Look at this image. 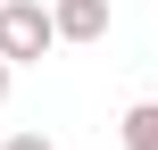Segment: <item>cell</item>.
<instances>
[{"label":"cell","mask_w":158,"mask_h":150,"mask_svg":"<svg viewBox=\"0 0 158 150\" xmlns=\"http://www.w3.org/2000/svg\"><path fill=\"white\" fill-rule=\"evenodd\" d=\"M125 150H158V100H133L125 109Z\"/></svg>","instance_id":"obj_3"},{"label":"cell","mask_w":158,"mask_h":150,"mask_svg":"<svg viewBox=\"0 0 158 150\" xmlns=\"http://www.w3.org/2000/svg\"><path fill=\"white\" fill-rule=\"evenodd\" d=\"M8 75H17V67H8V58H0V100H8Z\"/></svg>","instance_id":"obj_5"},{"label":"cell","mask_w":158,"mask_h":150,"mask_svg":"<svg viewBox=\"0 0 158 150\" xmlns=\"http://www.w3.org/2000/svg\"><path fill=\"white\" fill-rule=\"evenodd\" d=\"M50 42H58L50 0H0V58H8V67H33Z\"/></svg>","instance_id":"obj_1"},{"label":"cell","mask_w":158,"mask_h":150,"mask_svg":"<svg viewBox=\"0 0 158 150\" xmlns=\"http://www.w3.org/2000/svg\"><path fill=\"white\" fill-rule=\"evenodd\" d=\"M58 17V42H100L108 33V0H50Z\"/></svg>","instance_id":"obj_2"},{"label":"cell","mask_w":158,"mask_h":150,"mask_svg":"<svg viewBox=\"0 0 158 150\" xmlns=\"http://www.w3.org/2000/svg\"><path fill=\"white\" fill-rule=\"evenodd\" d=\"M0 150H50V134H8Z\"/></svg>","instance_id":"obj_4"}]
</instances>
